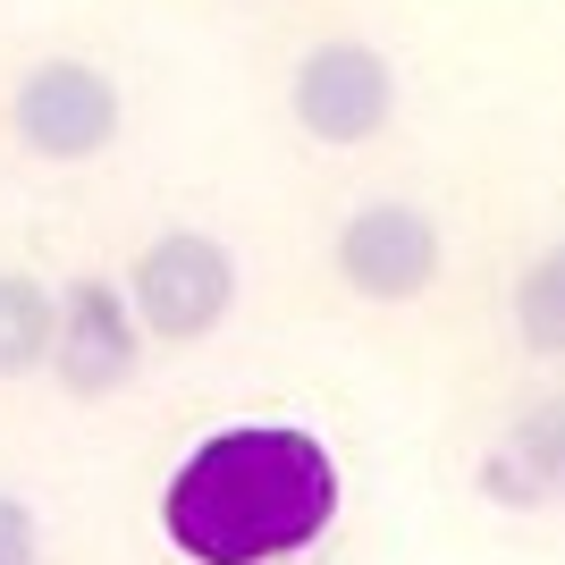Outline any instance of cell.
Instances as JSON below:
<instances>
[{"label": "cell", "mask_w": 565, "mask_h": 565, "mask_svg": "<svg viewBox=\"0 0 565 565\" xmlns=\"http://www.w3.org/2000/svg\"><path fill=\"white\" fill-rule=\"evenodd\" d=\"M338 456L312 423H220L161 481V541L186 565H287L338 523Z\"/></svg>", "instance_id": "obj_1"}, {"label": "cell", "mask_w": 565, "mask_h": 565, "mask_svg": "<svg viewBox=\"0 0 565 565\" xmlns=\"http://www.w3.org/2000/svg\"><path fill=\"white\" fill-rule=\"evenodd\" d=\"M0 565H43V507L25 490H0Z\"/></svg>", "instance_id": "obj_10"}, {"label": "cell", "mask_w": 565, "mask_h": 565, "mask_svg": "<svg viewBox=\"0 0 565 565\" xmlns=\"http://www.w3.org/2000/svg\"><path fill=\"white\" fill-rule=\"evenodd\" d=\"M0 127L18 143L25 161L43 169H85L102 161L127 127V94H118V76L85 51H43V60H25L9 102H0Z\"/></svg>", "instance_id": "obj_2"}, {"label": "cell", "mask_w": 565, "mask_h": 565, "mask_svg": "<svg viewBox=\"0 0 565 565\" xmlns=\"http://www.w3.org/2000/svg\"><path fill=\"white\" fill-rule=\"evenodd\" d=\"M287 118L296 136L321 152H363L397 127V68L372 34H305V51L287 60Z\"/></svg>", "instance_id": "obj_3"}, {"label": "cell", "mask_w": 565, "mask_h": 565, "mask_svg": "<svg viewBox=\"0 0 565 565\" xmlns=\"http://www.w3.org/2000/svg\"><path fill=\"white\" fill-rule=\"evenodd\" d=\"M143 354H152V338H143L127 287H118L110 270H76V279L60 287V330H51L43 372L60 380L76 405H102V397H127V388H136Z\"/></svg>", "instance_id": "obj_6"}, {"label": "cell", "mask_w": 565, "mask_h": 565, "mask_svg": "<svg viewBox=\"0 0 565 565\" xmlns=\"http://www.w3.org/2000/svg\"><path fill=\"white\" fill-rule=\"evenodd\" d=\"M51 330H60V287L0 262V380H34L51 363Z\"/></svg>", "instance_id": "obj_9"}, {"label": "cell", "mask_w": 565, "mask_h": 565, "mask_svg": "<svg viewBox=\"0 0 565 565\" xmlns=\"http://www.w3.org/2000/svg\"><path fill=\"white\" fill-rule=\"evenodd\" d=\"M127 305L161 354H186L228 330L236 312V254L212 228H152L127 254Z\"/></svg>", "instance_id": "obj_5"}, {"label": "cell", "mask_w": 565, "mask_h": 565, "mask_svg": "<svg viewBox=\"0 0 565 565\" xmlns=\"http://www.w3.org/2000/svg\"><path fill=\"white\" fill-rule=\"evenodd\" d=\"M330 279L347 287L354 305L405 312L448 279V228L414 194H363L330 228Z\"/></svg>", "instance_id": "obj_4"}, {"label": "cell", "mask_w": 565, "mask_h": 565, "mask_svg": "<svg viewBox=\"0 0 565 565\" xmlns=\"http://www.w3.org/2000/svg\"><path fill=\"white\" fill-rule=\"evenodd\" d=\"M507 338L532 363H565V236L541 245L515 270V287H507Z\"/></svg>", "instance_id": "obj_8"}, {"label": "cell", "mask_w": 565, "mask_h": 565, "mask_svg": "<svg viewBox=\"0 0 565 565\" xmlns=\"http://www.w3.org/2000/svg\"><path fill=\"white\" fill-rule=\"evenodd\" d=\"M481 498L507 507V515L565 507V397L523 405L515 423L490 439V456H481Z\"/></svg>", "instance_id": "obj_7"}]
</instances>
